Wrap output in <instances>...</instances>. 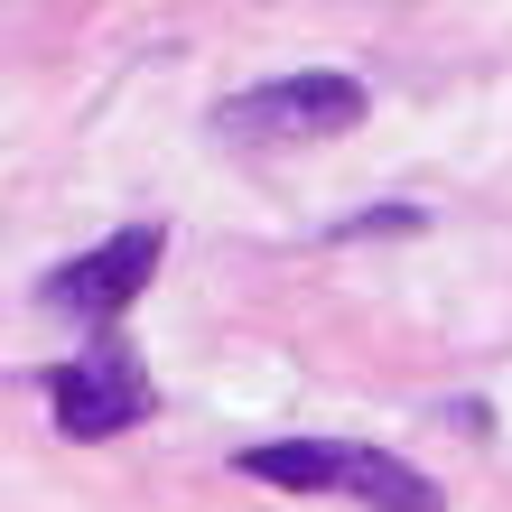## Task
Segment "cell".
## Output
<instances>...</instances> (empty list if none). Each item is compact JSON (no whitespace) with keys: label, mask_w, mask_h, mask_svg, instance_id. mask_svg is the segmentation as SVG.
I'll return each mask as SVG.
<instances>
[{"label":"cell","mask_w":512,"mask_h":512,"mask_svg":"<svg viewBox=\"0 0 512 512\" xmlns=\"http://www.w3.org/2000/svg\"><path fill=\"white\" fill-rule=\"evenodd\" d=\"M233 466L280 494H345L364 512H447L419 466H401L391 447H354V438H270V447H243Z\"/></svg>","instance_id":"6da1fadb"},{"label":"cell","mask_w":512,"mask_h":512,"mask_svg":"<svg viewBox=\"0 0 512 512\" xmlns=\"http://www.w3.org/2000/svg\"><path fill=\"white\" fill-rule=\"evenodd\" d=\"M364 112H373L364 75L308 66V75H270L252 94L215 103V131H233V140H326V131H354Z\"/></svg>","instance_id":"7a4b0ae2"},{"label":"cell","mask_w":512,"mask_h":512,"mask_svg":"<svg viewBox=\"0 0 512 512\" xmlns=\"http://www.w3.org/2000/svg\"><path fill=\"white\" fill-rule=\"evenodd\" d=\"M159 252H168V233L159 224H131V233H112V243H94V252H75L66 270H47V308L56 317H84V326H112L131 308V298L159 280Z\"/></svg>","instance_id":"3957f363"},{"label":"cell","mask_w":512,"mask_h":512,"mask_svg":"<svg viewBox=\"0 0 512 512\" xmlns=\"http://www.w3.org/2000/svg\"><path fill=\"white\" fill-rule=\"evenodd\" d=\"M149 401H159V391H149V373L122 345H94V354H75V364L47 373V410H56L66 438H112V429H131V419H149Z\"/></svg>","instance_id":"277c9868"},{"label":"cell","mask_w":512,"mask_h":512,"mask_svg":"<svg viewBox=\"0 0 512 512\" xmlns=\"http://www.w3.org/2000/svg\"><path fill=\"white\" fill-rule=\"evenodd\" d=\"M373 233H419V205H364L336 224V243H373Z\"/></svg>","instance_id":"5b68a950"}]
</instances>
